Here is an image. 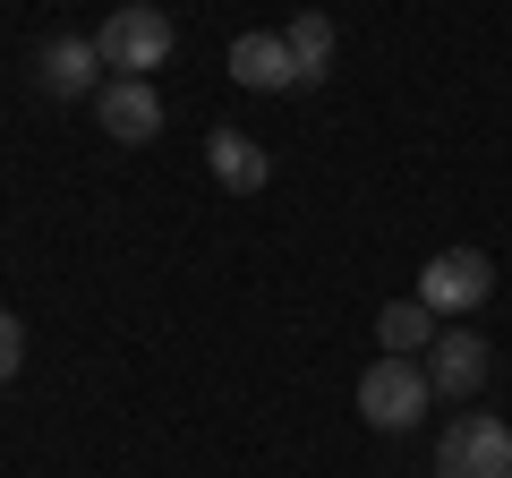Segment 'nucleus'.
<instances>
[{"mask_svg": "<svg viewBox=\"0 0 512 478\" xmlns=\"http://www.w3.org/2000/svg\"><path fill=\"white\" fill-rule=\"evenodd\" d=\"M205 171H214L231 197H256V188L274 180V163H265V146H256L248 129H214L205 137Z\"/></svg>", "mask_w": 512, "mask_h": 478, "instance_id": "0eeeda50", "label": "nucleus"}, {"mask_svg": "<svg viewBox=\"0 0 512 478\" xmlns=\"http://www.w3.org/2000/svg\"><path fill=\"white\" fill-rule=\"evenodd\" d=\"M94 52H103V69H120V77H154L171 60V18L154 9V0H128V9H111V18H103Z\"/></svg>", "mask_w": 512, "mask_h": 478, "instance_id": "f03ea898", "label": "nucleus"}, {"mask_svg": "<svg viewBox=\"0 0 512 478\" xmlns=\"http://www.w3.org/2000/svg\"><path fill=\"white\" fill-rule=\"evenodd\" d=\"M282 43H291V86H325V69H333V18L325 9H299L282 26Z\"/></svg>", "mask_w": 512, "mask_h": 478, "instance_id": "1a4fd4ad", "label": "nucleus"}, {"mask_svg": "<svg viewBox=\"0 0 512 478\" xmlns=\"http://www.w3.org/2000/svg\"><path fill=\"white\" fill-rule=\"evenodd\" d=\"M487 291H495V265L478 257V248H436V257H427V274H419V299H427L436 316L487 308Z\"/></svg>", "mask_w": 512, "mask_h": 478, "instance_id": "20e7f679", "label": "nucleus"}, {"mask_svg": "<svg viewBox=\"0 0 512 478\" xmlns=\"http://www.w3.org/2000/svg\"><path fill=\"white\" fill-rule=\"evenodd\" d=\"M487 368H495V350L478 342L470 325L436 333V350H427V385H436V402H470V393L487 385Z\"/></svg>", "mask_w": 512, "mask_h": 478, "instance_id": "423d86ee", "label": "nucleus"}, {"mask_svg": "<svg viewBox=\"0 0 512 478\" xmlns=\"http://www.w3.org/2000/svg\"><path fill=\"white\" fill-rule=\"evenodd\" d=\"M18 359H26V325H18L9 308H0V385L18 376Z\"/></svg>", "mask_w": 512, "mask_h": 478, "instance_id": "f8f14e48", "label": "nucleus"}, {"mask_svg": "<svg viewBox=\"0 0 512 478\" xmlns=\"http://www.w3.org/2000/svg\"><path fill=\"white\" fill-rule=\"evenodd\" d=\"M436 478H512V427L495 410H461L436 436Z\"/></svg>", "mask_w": 512, "mask_h": 478, "instance_id": "7ed1b4c3", "label": "nucleus"}, {"mask_svg": "<svg viewBox=\"0 0 512 478\" xmlns=\"http://www.w3.org/2000/svg\"><path fill=\"white\" fill-rule=\"evenodd\" d=\"M427 402H436V385H427L419 359H393V350H384L376 368H359V419H367V427H384V436L419 427V419H427Z\"/></svg>", "mask_w": 512, "mask_h": 478, "instance_id": "f257e3e1", "label": "nucleus"}, {"mask_svg": "<svg viewBox=\"0 0 512 478\" xmlns=\"http://www.w3.org/2000/svg\"><path fill=\"white\" fill-rule=\"evenodd\" d=\"M231 77H239V86H256V94L291 86V43H282V35H239L231 43Z\"/></svg>", "mask_w": 512, "mask_h": 478, "instance_id": "9d476101", "label": "nucleus"}, {"mask_svg": "<svg viewBox=\"0 0 512 478\" xmlns=\"http://www.w3.org/2000/svg\"><path fill=\"white\" fill-rule=\"evenodd\" d=\"M94 69H103V52H94L86 35H60V43H43V60H35L43 94H60V103H77V94H103V86H94Z\"/></svg>", "mask_w": 512, "mask_h": 478, "instance_id": "6e6552de", "label": "nucleus"}, {"mask_svg": "<svg viewBox=\"0 0 512 478\" xmlns=\"http://www.w3.org/2000/svg\"><path fill=\"white\" fill-rule=\"evenodd\" d=\"M376 342L393 350V359H410V350H436V308H427V299H393V308L376 316Z\"/></svg>", "mask_w": 512, "mask_h": 478, "instance_id": "9b49d317", "label": "nucleus"}, {"mask_svg": "<svg viewBox=\"0 0 512 478\" xmlns=\"http://www.w3.org/2000/svg\"><path fill=\"white\" fill-rule=\"evenodd\" d=\"M94 120H103V137H120V146L163 137V94H154V77H111V86L94 94Z\"/></svg>", "mask_w": 512, "mask_h": 478, "instance_id": "39448f33", "label": "nucleus"}]
</instances>
